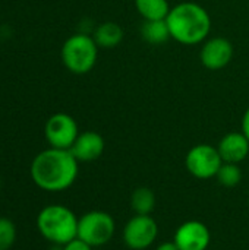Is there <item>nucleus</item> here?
<instances>
[{
    "label": "nucleus",
    "instance_id": "obj_14",
    "mask_svg": "<svg viewBox=\"0 0 249 250\" xmlns=\"http://www.w3.org/2000/svg\"><path fill=\"white\" fill-rule=\"evenodd\" d=\"M141 35L148 44H153V45H160L166 42L169 38H172L166 19L144 21L141 26Z\"/></svg>",
    "mask_w": 249,
    "mask_h": 250
},
{
    "label": "nucleus",
    "instance_id": "obj_22",
    "mask_svg": "<svg viewBox=\"0 0 249 250\" xmlns=\"http://www.w3.org/2000/svg\"><path fill=\"white\" fill-rule=\"evenodd\" d=\"M0 185H1V183H0Z\"/></svg>",
    "mask_w": 249,
    "mask_h": 250
},
{
    "label": "nucleus",
    "instance_id": "obj_17",
    "mask_svg": "<svg viewBox=\"0 0 249 250\" xmlns=\"http://www.w3.org/2000/svg\"><path fill=\"white\" fill-rule=\"evenodd\" d=\"M216 177H217V180H219V183L222 186H225V188H235L242 180V171H241L238 164L223 163V166L220 167V170H219Z\"/></svg>",
    "mask_w": 249,
    "mask_h": 250
},
{
    "label": "nucleus",
    "instance_id": "obj_19",
    "mask_svg": "<svg viewBox=\"0 0 249 250\" xmlns=\"http://www.w3.org/2000/svg\"><path fill=\"white\" fill-rule=\"evenodd\" d=\"M63 250H92V248L81 239H73L63 246Z\"/></svg>",
    "mask_w": 249,
    "mask_h": 250
},
{
    "label": "nucleus",
    "instance_id": "obj_20",
    "mask_svg": "<svg viewBox=\"0 0 249 250\" xmlns=\"http://www.w3.org/2000/svg\"><path fill=\"white\" fill-rule=\"evenodd\" d=\"M242 133L248 138L249 141V107L247 108L244 117H242Z\"/></svg>",
    "mask_w": 249,
    "mask_h": 250
},
{
    "label": "nucleus",
    "instance_id": "obj_1",
    "mask_svg": "<svg viewBox=\"0 0 249 250\" xmlns=\"http://www.w3.org/2000/svg\"><path fill=\"white\" fill-rule=\"evenodd\" d=\"M79 171V161L70 149L48 148L41 151L31 163V179L43 190L62 192L69 189Z\"/></svg>",
    "mask_w": 249,
    "mask_h": 250
},
{
    "label": "nucleus",
    "instance_id": "obj_3",
    "mask_svg": "<svg viewBox=\"0 0 249 250\" xmlns=\"http://www.w3.org/2000/svg\"><path fill=\"white\" fill-rule=\"evenodd\" d=\"M78 220L79 218L68 207L53 204L38 212L37 229L50 243L65 246L78 237Z\"/></svg>",
    "mask_w": 249,
    "mask_h": 250
},
{
    "label": "nucleus",
    "instance_id": "obj_21",
    "mask_svg": "<svg viewBox=\"0 0 249 250\" xmlns=\"http://www.w3.org/2000/svg\"><path fill=\"white\" fill-rule=\"evenodd\" d=\"M156 250H179V248L176 246L175 242H164V243L158 245Z\"/></svg>",
    "mask_w": 249,
    "mask_h": 250
},
{
    "label": "nucleus",
    "instance_id": "obj_8",
    "mask_svg": "<svg viewBox=\"0 0 249 250\" xmlns=\"http://www.w3.org/2000/svg\"><path fill=\"white\" fill-rule=\"evenodd\" d=\"M158 236V226L151 215L132 217L123 227V242L132 250L148 249Z\"/></svg>",
    "mask_w": 249,
    "mask_h": 250
},
{
    "label": "nucleus",
    "instance_id": "obj_18",
    "mask_svg": "<svg viewBox=\"0 0 249 250\" xmlns=\"http://www.w3.org/2000/svg\"><path fill=\"white\" fill-rule=\"evenodd\" d=\"M16 240V227L9 220L0 218V250H9Z\"/></svg>",
    "mask_w": 249,
    "mask_h": 250
},
{
    "label": "nucleus",
    "instance_id": "obj_9",
    "mask_svg": "<svg viewBox=\"0 0 249 250\" xmlns=\"http://www.w3.org/2000/svg\"><path fill=\"white\" fill-rule=\"evenodd\" d=\"M173 242L179 250H207L211 242V233L204 223L191 220L178 227Z\"/></svg>",
    "mask_w": 249,
    "mask_h": 250
},
{
    "label": "nucleus",
    "instance_id": "obj_10",
    "mask_svg": "<svg viewBox=\"0 0 249 250\" xmlns=\"http://www.w3.org/2000/svg\"><path fill=\"white\" fill-rule=\"evenodd\" d=\"M233 45L227 38L213 37L208 38L200 51L201 63L208 70H220L226 67L233 59Z\"/></svg>",
    "mask_w": 249,
    "mask_h": 250
},
{
    "label": "nucleus",
    "instance_id": "obj_4",
    "mask_svg": "<svg viewBox=\"0 0 249 250\" xmlns=\"http://www.w3.org/2000/svg\"><path fill=\"white\" fill-rule=\"evenodd\" d=\"M62 62L65 67L75 75H85L92 70L98 57V45L94 38L85 32L70 35L62 45Z\"/></svg>",
    "mask_w": 249,
    "mask_h": 250
},
{
    "label": "nucleus",
    "instance_id": "obj_12",
    "mask_svg": "<svg viewBox=\"0 0 249 250\" xmlns=\"http://www.w3.org/2000/svg\"><path fill=\"white\" fill-rule=\"evenodd\" d=\"M217 149L223 163L239 164L249 155V141L242 132H230L220 139Z\"/></svg>",
    "mask_w": 249,
    "mask_h": 250
},
{
    "label": "nucleus",
    "instance_id": "obj_15",
    "mask_svg": "<svg viewBox=\"0 0 249 250\" xmlns=\"http://www.w3.org/2000/svg\"><path fill=\"white\" fill-rule=\"evenodd\" d=\"M135 7L144 21L166 19L172 9L167 0H135Z\"/></svg>",
    "mask_w": 249,
    "mask_h": 250
},
{
    "label": "nucleus",
    "instance_id": "obj_7",
    "mask_svg": "<svg viewBox=\"0 0 249 250\" xmlns=\"http://www.w3.org/2000/svg\"><path fill=\"white\" fill-rule=\"evenodd\" d=\"M44 135L51 148L70 149L79 135L78 123L70 114L56 113L48 117Z\"/></svg>",
    "mask_w": 249,
    "mask_h": 250
},
{
    "label": "nucleus",
    "instance_id": "obj_6",
    "mask_svg": "<svg viewBox=\"0 0 249 250\" xmlns=\"http://www.w3.org/2000/svg\"><path fill=\"white\" fill-rule=\"evenodd\" d=\"M186 170L197 179L208 180L217 176L223 160L216 146L208 144H200L189 149L185 158Z\"/></svg>",
    "mask_w": 249,
    "mask_h": 250
},
{
    "label": "nucleus",
    "instance_id": "obj_16",
    "mask_svg": "<svg viewBox=\"0 0 249 250\" xmlns=\"http://www.w3.org/2000/svg\"><path fill=\"white\" fill-rule=\"evenodd\" d=\"M131 207L138 215H150L156 208V195L150 188H138L131 196Z\"/></svg>",
    "mask_w": 249,
    "mask_h": 250
},
{
    "label": "nucleus",
    "instance_id": "obj_2",
    "mask_svg": "<svg viewBox=\"0 0 249 250\" xmlns=\"http://www.w3.org/2000/svg\"><path fill=\"white\" fill-rule=\"evenodd\" d=\"M170 37L185 45L205 41L211 31V18L205 7L194 1H183L170 9L166 18Z\"/></svg>",
    "mask_w": 249,
    "mask_h": 250
},
{
    "label": "nucleus",
    "instance_id": "obj_5",
    "mask_svg": "<svg viewBox=\"0 0 249 250\" xmlns=\"http://www.w3.org/2000/svg\"><path fill=\"white\" fill-rule=\"evenodd\" d=\"M116 231L114 220L104 211H90L78 220V239L91 248L107 245Z\"/></svg>",
    "mask_w": 249,
    "mask_h": 250
},
{
    "label": "nucleus",
    "instance_id": "obj_13",
    "mask_svg": "<svg viewBox=\"0 0 249 250\" xmlns=\"http://www.w3.org/2000/svg\"><path fill=\"white\" fill-rule=\"evenodd\" d=\"M94 41L97 42L98 48H104V50H110L117 47L122 40H123V29L119 23L116 22H103L100 23L92 35Z\"/></svg>",
    "mask_w": 249,
    "mask_h": 250
},
{
    "label": "nucleus",
    "instance_id": "obj_11",
    "mask_svg": "<svg viewBox=\"0 0 249 250\" xmlns=\"http://www.w3.org/2000/svg\"><path fill=\"white\" fill-rule=\"evenodd\" d=\"M104 148V138L94 130H87L78 135L75 144L70 148V152L79 163H91L103 155Z\"/></svg>",
    "mask_w": 249,
    "mask_h": 250
}]
</instances>
